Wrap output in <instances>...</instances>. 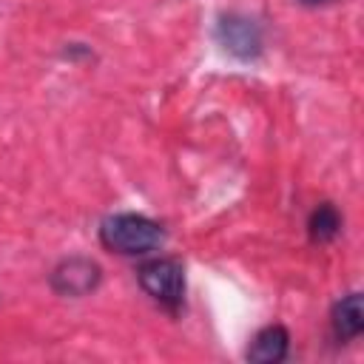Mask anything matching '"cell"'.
<instances>
[{
	"label": "cell",
	"instance_id": "obj_1",
	"mask_svg": "<svg viewBox=\"0 0 364 364\" xmlns=\"http://www.w3.org/2000/svg\"><path fill=\"white\" fill-rule=\"evenodd\" d=\"M100 242L122 256H142L156 250L165 242V230L159 222L142 213H114L100 225Z\"/></svg>",
	"mask_w": 364,
	"mask_h": 364
},
{
	"label": "cell",
	"instance_id": "obj_2",
	"mask_svg": "<svg viewBox=\"0 0 364 364\" xmlns=\"http://www.w3.org/2000/svg\"><path fill=\"white\" fill-rule=\"evenodd\" d=\"M136 279H139L142 290L154 301H159V304H165L171 310H176L182 304V296H185V270H182V264L176 259H151V262H145L139 267Z\"/></svg>",
	"mask_w": 364,
	"mask_h": 364
},
{
	"label": "cell",
	"instance_id": "obj_3",
	"mask_svg": "<svg viewBox=\"0 0 364 364\" xmlns=\"http://www.w3.org/2000/svg\"><path fill=\"white\" fill-rule=\"evenodd\" d=\"M216 40L225 51H230L239 60H253L262 51V31L250 17L242 14H225L216 23Z\"/></svg>",
	"mask_w": 364,
	"mask_h": 364
},
{
	"label": "cell",
	"instance_id": "obj_4",
	"mask_svg": "<svg viewBox=\"0 0 364 364\" xmlns=\"http://www.w3.org/2000/svg\"><path fill=\"white\" fill-rule=\"evenodd\" d=\"M100 284V264L85 256L63 259L51 273V287L60 296H85Z\"/></svg>",
	"mask_w": 364,
	"mask_h": 364
},
{
	"label": "cell",
	"instance_id": "obj_5",
	"mask_svg": "<svg viewBox=\"0 0 364 364\" xmlns=\"http://www.w3.org/2000/svg\"><path fill=\"white\" fill-rule=\"evenodd\" d=\"M287 347H290V333L282 327V324H270V327H262L250 347H247V361L253 364H276L287 355Z\"/></svg>",
	"mask_w": 364,
	"mask_h": 364
},
{
	"label": "cell",
	"instance_id": "obj_6",
	"mask_svg": "<svg viewBox=\"0 0 364 364\" xmlns=\"http://www.w3.org/2000/svg\"><path fill=\"white\" fill-rule=\"evenodd\" d=\"M333 333L344 341L358 338L364 330V296L361 293H347L341 301L333 307Z\"/></svg>",
	"mask_w": 364,
	"mask_h": 364
},
{
	"label": "cell",
	"instance_id": "obj_7",
	"mask_svg": "<svg viewBox=\"0 0 364 364\" xmlns=\"http://www.w3.org/2000/svg\"><path fill=\"white\" fill-rule=\"evenodd\" d=\"M338 230H341V216L330 202H321L307 219V233H310V242H316V245L333 242L338 236Z\"/></svg>",
	"mask_w": 364,
	"mask_h": 364
},
{
	"label": "cell",
	"instance_id": "obj_8",
	"mask_svg": "<svg viewBox=\"0 0 364 364\" xmlns=\"http://www.w3.org/2000/svg\"><path fill=\"white\" fill-rule=\"evenodd\" d=\"M304 6H324V3H330V0H301Z\"/></svg>",
	"mask_w": 364,
	"mask_h": 364
}]
</instances>
